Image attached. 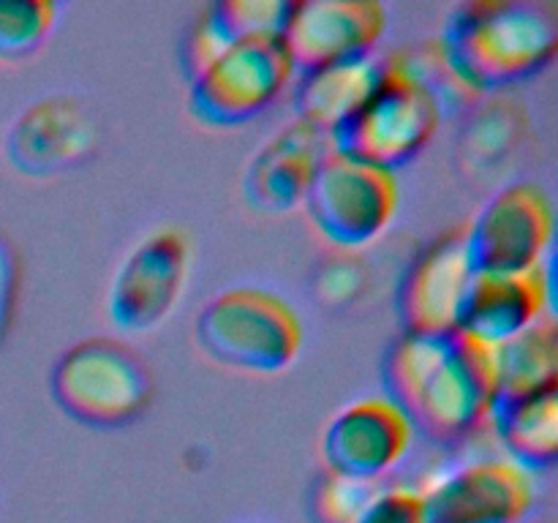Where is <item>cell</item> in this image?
I'll return each mask as SVG.
<instances>
[{
	"label": "cell",
	"mask_w": 558,
	"mask_h": 523,
	"mask_svg": "<svg viewBox=\"0 0 558 523\" xmlns=\"http://www.w3.org/2000/svg\"><path fill=\"white\" fill-rule=\"evenodd\" d=\"M474 276L477 267L469 251L466 227H456L436 238L412 262L398 289L403 332L445 338L461 330Z\"/></svg>",
	"instance_id": "cell-12"
},
{
	"label": "cell",
	"mask_w": 558,
	"mask_h": 523,
	"mask_svg": "<svg viewBox=\"0 0 558 523\" xmlns=\"http://www.w3.org/2000/svg\"><path fill=\"white\" fill-rule=\"evenodd\" d=\"M52 398L71 419L90 428H120L140 417L153 398L150 368L118 338L74 343L52 368Z\"/></svg>",
	"instance_id": "cell-5"
},
{
	"label": "cell",
	"mask_w": 558,
	"mask_h": 523,
	"mask_svg": "<svg viewBox=\"0 0 558 523\" xmlns=\"http://www.w3.org/2000/svg\"><path fill=\"white\" fill-rule=\"evenodd\" d=\"M292 3L287 0H223L207 5L213 27L223 47L254 38H281Z\"/></svg>",
	"instance_id": "cell-20"
},
{
	"label": "cell",
	"mask_w": 558,
	"mask_h": 523,
	"mask_svg": "<svg viewBox=\"0 0 558 523\" xmlns=\"http://www.w3.org/2000/svg\"><path fill=\"white\" fill-rule=\"evenodd\" d=\"M441 118V104L412 69L407 49H398L381 58L374 96L330 142L347 156L396 172L434 142Z\"/></svg>",
	"instance_id": "cell-4"
},
{
	"label": "cell",
	"mask_w": 558,
	"mask_h": 523,
	"mask_svg": "<svg viewBox=\"0 0 558 523\" xmlns=\"http://www.w3.org/2000/svg\"><path fill=\"white\" fill-rule=\"evenodd\" d=\"M496 403L518 401L558 387V327L545 316L529 330L494 346Z\"/></svg>",
	"instance_id": "cell-19"
},
{
	"label": "cell",
	"mask_w": 558,
	"mask_h": 523,
	"mask_svg": "<svg viewBox=\"0 0 558 523\" xmlns=\"http://www.w3.org/2000/svg\"><path fill=\"white\" fill-rule=\"evenodd\" d=\"M390 16L376 0H305L292 3L281 44L294 74L376 54Z\"/></svg>",
	"instance_id": "cell-11"
},
{
	"label": "cell",
	"mask_w": 558,
	"mask_h": 523,
	"mask_svg": "<svg viewBox=\"0 0 558 523\" xmlns=\"http://www.w3.org/2000/svg\"><path fill=\"white\" fill-rule=\"evenodd\" d=\"M58 25V5L49 0H0V60L36 52Z\"/></svg>",
	"instance_id": "cell-21"
},
{
	"label": "cell",
	"mask_w": 558,
	"mask_h": 523,
	"mask_svg": "<svg viewBox=\"0 0 558 523\" xmlns=\"http://www.w3.org/2000/svg\"><path fill=\"white\" fill-rule=\"evenodd\" d=\"M292 80V60L281 38L229 44L189 76L191 114L213 129L243 125L259 118Z\"/></svg>",
	"instance_id": "cell-7"
},
{
	"label": "cell",
	"mask_w": 558,
	"mask_h": 523,
	"mask_svg": "<svg viewBox=\"0 0 558 523\" xmlns=\"http://www.w3.org/2000/svg\"><path fill=\"white\" fill-rule=\"evenodd\" d=\"M456 74L477 96L529 80L558 52V5L550 0H474L458 5L441 33Z\"/></svg>",
	"instance_id": "cell-2"
},
{
	"label": "cell",
	"mask_w": 558,
	"mask_h": 523,
	"mask_svg": "<svg viewBox=\"0 0 558 523\" xmlns=\"http://www.w3.org/2000/svg\"><path fill=\"white\" fill-rule=\"evenodd\" d=\"M305 330L281 294L262 287H232L202 305L196 343L227 368L245 374H283L303 352Z\"/></svg>",
	"instance_id": "cell-3"
},
{
	"label": "cell",
	"mask_w": 558,
	"mask_h": 523,
	"mask_svg": "<svg viewBox=\"0 0 558 523\" xmlns=\"http://www.w3.org/2000/svg\"><path fill=\"white\" fill-rule=\"evenodd\" d=\"M401 185L392 169L330 147L314 174L305 207L314 227L347 251L376 243L396 221Z\"/></svg>",
	"instance_id": "cell-6"
},
{
	"label": "cell",
	"mask_w": 558,
	"mask_h": 523,
	"mask_svg": "<svg viewBox=\"0 0 558 523\" xmlns=\"http://www.w3.org/2000/svg\"><path fill=\"white\" fill-rule=\"evenodd\" d=\"M352 259H332V265H327L319 272V283H316V292L319 297H325L330 305H343L360 292V283H363V272L360 267L349 265Z\"/></svg>",
	"instance_id": "cell-24"
},
{
	"label": "cell",
	"mask_w": 558,
	"mask_h": 523,
	"mask_svg": "<svg viewBox=\"0 0 558 523\" xmlns=\"http://www.w3.org/2000/svg\"><path fill=\"white\" fill-rule=\"evenodd\" d=\"M332 147L330 136L292 120L265 142L243 174V194L254 210L283 216L305 205L322 158Z\"/></svg>",
	"instance_id": "cell-14"
},
{
	"label": "cell",
	"mask_w": 558,
	"mask_h": 523,
	"mask_svg": "<svg viewBox=\"0 0 558 523\" xmlns=\"http://www.w3.org/2000/svg\"><path fill=\"white\" fill-rule=\"evenodd\" d=\"M550 305L554 272L548 262L526 272H477L458 332L499 346L550 316Z\"/></svg>",
	"instance_id": "cell-15"
},
{
	"label": "cell",
	"mask_w": 558,
	"mask_h": 523,
	"mask_svg": "<svg viewBox=\"0 0 558 523\" xmlns=\"http://www.w3.org/2000/svg\"><path fill=\"white\" fill-rule=\"evenodd\" d=\"M414 436V423L396 401L387 396L360 398L327 423L322 458L327 472L381 483L407 461Z\"/></svg>",
	"instance_id": "cell-13"
},
{
	"label": "cell",
	"mask_w": 558,
	"mask_h": 523,
	"mask_svg": "<svg viewBox=\"0 0 558 523\" xmlns=\"http://www.w3.org/2000/svg\"><path fill=\"white\" fill-rule=\"evenodd\" d=\"M379 80L381 54L347 60L303 74L294 90V109H298L294 120L332 139L374 96Z\"/></svg>",
	"instance_id": "cell-17"
},
{
	"label": "cell",
	"mask_w": 558,
	"mask_h": 523,
	"mask_svg": "<svg viewBox=\"0 0 558 523\" xmlns=\"http://www.w3.org/2000/svg\"><path fill=\"white\" fill-rule=\"evenodd\" d=\"M385 396L414 430L436 445H458L490 430L496 409L494 346L466 336L403 332L385 360Z\"/></svg>",
	"instance_id": "cell-1"
},
{
	"label": "cell",
	"mask_w": 558,
	"mask_h": 523,
	"mask_svg": "<svg viewBox=\"0 0 558 523\" xmlns=\"http://www.w3.org/2000/svg\"><path fill=\"white\" fill-rule=\"evenodd\" d=\"M420 494L428 523H521L537 504V474L499 452L458 463Z\"/></svg>",
	"instance_id": "cell-9"
},
{
	"label": "cell",
	"mask_w": 558,
	"mask_h": 523,
	"mask_svg": "<svg viewBox=\"0 0 558 523\" xmlns=\"http://www.w3.org/2000/svg\"><path fill=\"white\" fill-rule=\"evenodd\" d=\"M490 430L499 441L501 455L534 474L550 469L558 458V387L496 403Z\"/></svg>",
	"instance_id": "cell-18"
},
{
	"label": "cell",
	"mask_w": 558,
	"mask_h": 523,
	"mask_svg": "<svg viewBox=\"0 0 558 523\" xmlns=\"http://www.w3.org/2000/svg\"><path fill=\"white\" fill-rule=\"evenodd\" d=\"M16 287H20V267H16V254L11 248L9 238L0 234V341L5 338L14 316Z\"/></svg>",
	"instance_id": "cell-25"
},
{
	"label": "cell",
	"mask_w": 558,
	"mask_h": 523,
	"mask_svg": "<svg viewBox=\"0 0 558 523\" xmlns=\"http://www.w3.org/2000/svg\"><path fill=\"white\" fill-rule=\"evenodd\" d=\"M381 483H365V479L347 477V474L327 472L316 483L311 496V510L316 523H354L368 501L374 499Z\"/></svg>",
	"instance_id": "cell-22"
},
{
	"label": "cell",
	"mask_w": 558,
	"mask_h": 523,
	"mask_svg": "<svg viewBox=\"0 0 558 523\" xmlns=\"http://www.w3.org/2000/svg\"><path fill=\"white\" fill-rule=\"evenodd\" d=\"M96 142V125L76 98L49 96L27 107L9 131V158L22 174L49 178L80 163Z\"/></svg>",
	"instance_id": "cell-16"
},
{
	"label": "cell",
	"mask_w": 558,
	"mask_h": 523,
	"mask_svg": "<svg viewBox=\"0 0 558 523\" xmlns=\"http://www.w3.org/2000/svg\"><path fill=\"white\" fill-rule=\"evenodd\" d=\"M477 272H526L548 262L556 234L554 199L532 180L510 183L466 223Z\"/></svg>",
	"instance_id": "cell-10"
},
{
	"label": "cell",
	"mask_w": 558,
	"mask_h": 523,
	"mask_svg": "<svg viewBox=\"0 0 558 523\" xmlns=\"http://www.w3.org/2000/svg\"><path fill=\"white\" fill-rule=\"evenodd\" d=\"M191 276V240L158 227L129 251L109 283L107 314L123 332H150L172 316Z\"/></svg>",
	"instance_id": "cell-8"
},
{
	"label": "cell",
	"mask_w": 558,
	"mask_h": 523,
	"mask_svg": "<svg viewBox=\"0 0 558 523\" xmlns=\"http://www.w3.org/2000/svg\"><path fill=\"white\" fill-rule=\"evenodd\" d=\"M354 523H428L420 485H381Z\"/></svg>",
	"instance_id": "cell-23"
}]
</instances>
